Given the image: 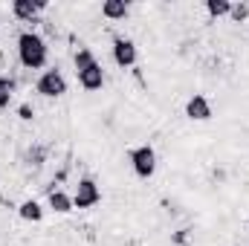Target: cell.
<instances>
[{"mask_svg":"<svg viewBox=\"0 0 249 246\" xmlns=\"http://www.w3.org/2000/svg\"><path fill=\"white\" fill-rule=\"evenodd\" d=\"M18 58L26 70H41L47 64V41L38 32H20L18 38Z\"/></svg>","mask_w":249,"mask_h":246,"instance_id":"cell-1","label":"cell"},{"mask_svg":"<svg viewBox=\"0 0 249 246\" xmlns=\"http://www.w3.org/2000/svg\"><path fill=\"white\" fill-rule=\"evenodd\" d=\"M130 165H133L136 177H142V180L154 177V171H157V154H154V148H151V145L133 148V151H130Z\"/></svg>","mask_w":249,"mask_h":246,"instance_id":"cell-2","label":"cell"},{"mask_svg":"<svg viewBox=\"0 0 249 246\" xmlns=\"http://www.w3.org/2000/svg\"><path fill=\"white\" fill-rule=\"evenodd\" d=\"M35 93L47 96V99H58L67 93V78H64L58 70H47L38 81H35Z\"/></svg>","mask_w":249,"mask_h":246,"instance_id":"cell-3","label":"cell"},{"mask_svg":"<svg viewBox=\"0 0 249 246\" xmlns=\"http://www.w3.org/2000/svg\"><path fill=\"white\" fill-rule=\"evenodd\" d=\"M99 200H102V188L96 185V180H90V177L78 180L75 194H72V209H90V206H96Z\"/></svg>","mask_w":249,"mask_h":246,"instance_id":"cell-4","label":"cell"},{"mask_svg":"<svg viewBox=\"0 0 249 246\" xmlns=\"http://www.w3.org/2000/svg\"><path fill=\"white\" fill-rule=\"evenodd\" d=\"M186 116L191 122H209L212 119V105H209V99L203 93H194L186 102Z\"/></svg>","mask_w":249,"mask_h":246,"instance_id":"cell-5","label":"cell"},{"mask_svg":"<svg viewBox=\"0 0 249 246\" xmlns=\"http://www.w3.org/2000/svg\"><path fill=\"white\" fill-rule=\"evenodd\" d=\"M113 61L119 64L122 70L133 67V64H136V44L127 41V38H116V41H113Z\"/></svg>","mask_w":249,"mask_h":246,"instance_id":"cell-6","label":"cell"},{"mask_svg":"<svg viewBox=\"0 0 249 246\" xmlns=\"http://www.w3.org/2000/svg\"><path fill=\"white\" fill-rule=\"evenodd\" d=\"M78 75V84L84 87V90H102V84H105V70H102V64H90V67H84L81 72H75Z\"/></svg>","mask_w":249,"mask_h":246,"instance_id":"cell-7","label":"cell"},{"mask_svg":"<svg viewBox=\"0 0 249 246\" xmlns=\"http://www.w3.org/2000/svg\"><path fill=\"white\" fill-rule=\"evenodd\" d=\"M38 12H41L38 0H15V3H12V15H15L18 20L35 23V20H38Z\"/></svg>","mask_w":249,"mask_h":246,"instance_id":"cell-8","label":"cell"},{"mask_svg":"<svg viewBox=\"0 0 249 246\" xmlns=\"http://www.w3.org/2000/svg\"><path fill=\"white\" fill-rule=\"evenodd\" d=\"M102 15L107 20H122V18H127V3L124 0H105L102 3Z\"/></svg>","mask_w":249,"mask_h":246,"instance_id":"cell-9","label":"cell"},{"mask_svg":"<svg viewBox=\"0 0 249 246\" xmlns=\"http://www.w3.org/2000/svg\"><path fill=\"white\" fill-rule=\"evenodd\" d=\"M50 209L58 214H70L72 211V197L64 191H50Z\"/></svg>","mask_w":249,"mask_h":246,"instance_id":"cell-10","label":"cell"},{"mask_svg":"<svg viewBox=\"0 0 249 246\" xmlns=\"http://www.w3.org/2000/svg\"><path fill=\"white\" fill-rule=\"evenodd\" d=\"M18 214H20L23 220H32V223H38V220L44 217V209H41V203H38V200H26V203H20Z\"/></svg>","mask_w":249,"mask_h":246,"instance_id":"cell-11","label":"cell"},{"mask_svg":"<svg viewBox=\"0 0 249 246\" xmlns=\"http://www.w3.org/2000/svg\"><path fill=\"white\" fill-rule=\"evenodd\" d=\"M206 12L212 18H226L232 12V3L229 0H206Z\"/></svg>","mask_w":249,"mask_h":246,"instance_id":"cell-12","label":"cell"},{"mask_svg":"<svg viewBox=\"0 0 249 246\" xmlns=\"http://www.w3.org/2000/svg\"><path fill=\"white\" fill-rule=\"evenodd\" d=\"M12 96H15V81H12V78H6V75H0V110H3V107H9Z\"/></svg>","mask_w":249,"mask_h":246,"instance_id":"cell-13","label":"cell"},{"mask_svg":"<svg viewBox=\"0 0 249 246\" xmlns=\"http://www.w3.org/2000/svg\"><path fill=\"white\" fill-rule=\"evenodd\" d=\"M90 64H96V55H93L87 47H81V50L75 53V72H81V70L90 67Z\"/></svg>","mask_w":249,"mask_h":246,"instance_id":"cell-14","label":"cell"},{"mask_svg":"<svg viewBox=\"0 0 249 246\" xmlns=\"http://www.w3.org/2000/svg\"><path fill=\"white\" fill-rule=\"evenodd\" d=\"M229 18L235 20V23H244L249 18V3H232V12H229Z\"/></svg>","mask_w":249,"mask_h":246,"instance_id":"cell-15","label":"cell"},{"mask_svg":"<svg viewBox=\"0 0 249 246\" xmlns=\"http://www.w3.org/2000/svg\"><path fill=\"white\" fill-rule=\"evenodd\" d=\"M18 116H20L23 122H29V119L35 116V110H32V105H20V107H18Z\"/></svg>","mask_w":249,"mask_h":246,"instance_id":"cell-16","label":"cell"}]
</instances>
